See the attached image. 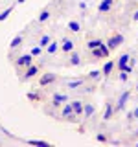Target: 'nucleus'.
I'll list each match as a JSON object with an SVG mask.
<instances>
[{
    "label": "nucleus",
    "mask_w": 138,
    "mask_h": 147,
    "mask_svg": "<svg viewBox=\"0 0 138 147\" xmlns=\"http://www.w3.org/2000/svg\"><path fill=\"white\" fill-rule=\"evenodd\" d=\"M59 118L64 119V121H74V123L79 121V116L74 112V109H72L70 103H63L61 105V114H59Z\"/></svg>",
    "instance_id": "1"
},
{
    "label": "nucleus",
    "mask_w": 138,
    "mask_h": 147,
    "mask_svg": "<svg viewBox=\"0 0 138 147\" xmlns=\"http://www.w3.org/2000/svg\"><path fill=\"white\" fill-rule=\"evenodd\" d=\"M30 64H33V55L31 53H24V55H20V57L15 59V66L17 68H28Z\"/></svg>",
    "instance_id": "2"
},
{
    "label": "nucleus",
    "mask_w": 138,
    "mask_h": 147,
    "mask_svg": "<svg viewBox=\"0 0 138 147\" xmlns=\"http://www.w3.org/2000/svg\"><path fill=\"white\" fill-rule=\"evenodd\" d=\"M105 44H107V46H109V50L112 52V50H116L118 46H122V44H123V35H122V33H114V35H110V37H109V40H107Z\"/></svg>",
    "instance_id": "3"
},
{
    "label": "nucleus",
    "mask_w": 138,
    "mask_h": 147,
    "mask_svg": "<svg viewBox=\"0 0 138 147\" xmlns=\"http://www.w3.org/2000/svg\"><path fill=\"white\" fill-rule=\"evenodd\" d=\"M39 72H41V66H39V64H30V66H28L26 70H24L22 81H30V79H33V77H35Z\"/></svg>",
    "instance_id": "4"
},
{
    "label": "nucleus",
    "mask_w": 138,
    "mask_h": 147,
    "mask_svg": "<svg viewBox=\"0 0 138 147\" xmlns=\"http://www.w3.org/2000/svg\"><path fill=\"white\" fill-rule=\"evenodd\" d=\"M66 101H68V96L66 94H59V92H55L52 101H50V107H52V109H59L63 103H66Z\"/></svg>",
    "instance_id": "5"
},
{
    "label": "nucleus",
    "mask_w": 138,
    "mask_h": 147,
    "mask_svg": "<svg viewBox=\"0 0 138 147\" xmlns=\"http://www.w3.org/2000/svg\"><path fill=\"white\" fill-rule=\"evenodd\" d=\"M57 81V76H55L53 72H46L43 76L39 77V85L41 86H48V85H53V83Z\"/></svg>",
    "instance_id": "6"
},
{
    "label": "nucleus",
    "mask_w": 138,
    "mask_h": 147,
    "mask_svg": "<svg viewBox=\"0 0 138 147\" xmlns=\"http://www.w3.org/2000/svg\"><path fill=\"white\" fill-rule=\"evenodd\" d=\"M131 98V92L125 90V92H122V96L118 98V103L114 105V112H120V110H123L125 109V105H127V99Z\"/></svg>",
    "instance_id": "7"
},
{
    "label": "nucleus",
    "mask_w": 138,
    "mask_h": 147,
    "mask_svg": "<svg viewBox=\"0 0 138 147\" xmlns=\"http://www.w3.org/2000/svg\"><path fill=\"white\" fill-rule=\"evenodd\" d=\"M114 105H112V101H107V103H105V110H103V121H109L110 118L114 116Z\"/></svg>",
    "instance_id": "8"
},
{
    "label": "nucleus",
    "mask_w": 138,
    "mask_h": 147,
    "mask_svg": "<svg viewBox=\"0 0 138 147\" xmlns=\"http://www.w3.org/2000/svg\"><path fill=\"white\" fill-rule=\"evenodd\" d=\"M94 112H96L94 103H85V101H83V118H92Z\"/></svg>",
    "instance_id": "9"
},
{
    "label": "nucleus",
    "mask_w": 138,
    "mask_h": 147,
    "mask_svg": "<svg viewBox=\"0 0 138 147\" xmlns=\"http://www.w3.org/2000/svg\"><path fill=\"white\" fill-rule=\"evenodd\" d=\"M112 4H114V0H101L99 6H98V11L99 13H109L110 9H112Z\"/></svg>",
    "instance_id": "10"
},
{
    "label": "nucleus",
    "mask_w": 138,
    "mask_h": 147,
    "mask_svg": "<svg viewBox=\"0 0 138 147\" xmlns=\"http://www.w3.org/2000/svg\"><path fill=\"white\" fill-rule=\"evenodd\" d=\"M70 105H72L74 112H76L79 118H83V101H79V99H74V101H70Z\"/></svg>",
    "instance_id": "11"
},
{
    "label": "nucleus",
    "mask_w": 138,
    "mask_h": 147,
    "mask_svg": "<svg viewBox=\"0 0 138 147\" xmlns=\"http://www.w3.org/2000/svg\"><path fill=\"white\" fill-rule=\"evenodd\" d=\"M112 68H114V61H110V59H109V61L103 64V68H101V76H103V77H109L110 72H112Z\"/></svg>",
    "instance_id": "12"
},
{
    "label": "nucleus",
    "mask_w": 138,
    "mask_h": 147,
    "mask_svg": "<svg viewBox=\"0 0 138 147\" xmlns=\"http://www.w3.org/2000/svg\"><path fill=\"white\" fill-rule=\"evenodd\" d=\"M129 61H131V55H129V53H122V55H120V59H118L116 68H118V70H122L125 64H129Z\"/></svg>",
    "instance_id": "13"
},
{
    "label": "nucleus",
    "mask_w": 138,
    "mask_h": 147,
    "mask_svg": "<svg viewBox=\"0 0 138 147\" xmlns=\"http://www.w3.org/2000/svg\"><path fill=\"white\" fill-rule=\"evenodd\" d=\"M68 59H70L68 63H70L72 66H79V64H81V57H79V53H77L76 50H72V52H70V57H68Z\"/></svg>",
    "instance_id": "14"
},
{
    "label": "nucleus",
    "mask_w": 138,
    "mask_h": 147,
    "mask_svg": "<svg viewBox=\"0 0 138 147\" xmlns=\"http://www.w3.org/2000/svg\"><path fill=\"white\" fill-rule=\"evenodd\" d=\"M74 44H76V42H74L72 39H64L63 44H61V50H63L64 53H70L72 50H74Z\"/></svg>",
    "instance_id": "15"
},
{
    "label": "nucleus",
    "mask_w": 138,
    "mask_h": 147,
    "mask_svg": "<svg viewBox=\"0 0 138 147\" xmlns=\"http://www.w3.org/2000/svg\"><path fill=\"white\" fill-rule=\"evenodd\" d=\"M103 44L101 39H92V40H87V50H94V48H99Z\"/></svg>",
    "instance_id": "16"
},
{
    "label": "nucleus",
    "mask_w": 138,
    "mask_h": 147,
    "mask_svg": "<svg viewBox=\"0 0 138 147\" xmlns=\"http://www.w3.org/2000/svg\"><path fill=\"white\" fill-rule=\"evenodd\" d=\"M59 50V42H55V40H50V44L46 46V53H50V55H53L55 52Z\"/></svg>",
    "instance_id": "17"
},
{
    "label": "nucleus",
    "mask_w": 138,
    "mask_h": 147,
    "mask_svg": "<svg viewBox=\"0 0 138 147\" xmlns=\"http://www.w3.org/2000/svg\"><path fill=\"white\" fill-rule=\"evenodd\" d=\"M22 40H24V37H22V35H17L15 39L11 40V44H9V48H11V50H15V48H18V46L22 44Z\"/></svg>",
    "instance_id": "18"
},
{
    "label": "nucleus",
    "mask_w": 138,
    "mask_h": 147,
    "mask_svg": "<svg viewBox=\"0 0 138 147\" xmlns=\"http://www.w3.org/2000/svg\"><path fill=\"white\" fill-rule=\"evenodd\" d=\"M28 99L33 101V103H39V101L43 99V96H41L39 92H28Z\"/></svg>",
    "instance_id": "19"
},
{
    "label": "nucleus",
    "mask_w": 138,
    "mask_h": 147,
    "mask_svg": "<svg viewBox=\"0 0 138 147\" xmlns=\"http://www.w3.org/2000/svg\"><path fill=\"white\" fill-rule=\"evenodd\" d=\"M81 85H85V79H76V81H70V83H66V88H77V86H81Z\"/></svg>",
    "instance_id": "20"
},
{
    "label": "nucleus",
    "mask_w": 138,
    "mask_h": 147,
    "mask_svg": "<svg viewBox=\"0 0 138 147\" xmlns=\"http://www.w3.org/2000/svg\"><path fill=\"white\" fill-rule=\"evenodd\" d=\"M50 40H52V37H50V35H43L39 39V46H41V48H46V46L50 44Z\"/></svg>",
    "instance_id": "21"
},
{
    "label": "nucleus",
    "mask_w": 138,
    "mask_h": 147,
    "mask_svg": "<svg viewBox=\"0 0 138 147\" xmlns=\"http://www.w3.org/2000/svg\"><path fill=\"white\" fill-rule=\"evenodd\" d=\"M68 30H70V31H74V33H76V31H79V30H81L79 22H77V20H72V22H68Z\"/></svg>",
    "instance_id": "22"
},
{
    "label": "nucleus",
    "mask_w": 138,
    "mask_h": 147,
    "mask_svg": "<svg viewBox=\"0 0 138 147\" xmlns=\"http://www.w3.org/2000/svg\"><path fill=\"white\" fill-rule=\"evenodd\" d=\"M13 7H15V6H11V7H7V9H4V11H2V13H0V22H2V20H6V18H7L9 15H11V11H13Z\"/></svg>",
    "instance_id": "23"
},
{
    "label": "nucleus",
    "mask_w": 138,
    "mask_h": 147,
    "mask_svg": "<svg viewBox=\"0 0 138 147\" xmlns=\"http://www.w3.org/2000/svg\"><path fill=\"white\" fill-rule=\"evenodd\" d=\"M90 53H92V57H96V59H105V55H103V52H101L99 48L90 50Z\"/></svg>",
    "instance_id": "24"
},
{
    "label": "nucleus",
    "mask_w": 138,
    "mask_h": 147,
    "mask_svg": "<svg viewBox=\"0 0 138 147\" xmlns=\"http://www.w3.org/2000/svg\"><path fill=\"white\" fill-rule=\"evenodd\" d=\"M48 18H50V11H48V9L41 11V15H39V22H46Z\"/></svg>",
    "instance_id": "25"
},
{
    "label": "nucleus",
    "mask_w": 138,
    "mask_h": 147,
    "mask_svg": "<svg viewBox=\"0 0 138 147\" xmlns=\"http://www.w3.org/2000/svg\"><path fill=\"white\" fill-rule=\"evenodd\" d=\"M99 77H101V70H92L90 74H89V79H99Z\"/></svg>",
    "instance_id": "26"
},
{
    "label": "nucleus",
    "mask_w": 138,
    "mask_h": 147,
    "mask_svg": "<svg viewBox=\"0 0 138 147\" xmlns=\"http://www.w3.org/2000/svg\"><path fill=\"white\" fill-rule=\"evenodd\" d=\"M30 144H35V145H44V147H46V145H50L48 142H44V140H30Z\"/></svg>",
    "instance_id": "27"
},
{
    "label": "nucleus",
    "mask_w": 138,
    "mask_h": 147,
    "mask_svg": "<svg viewBox=\"0 0 138 147\" xmlns=\"http://www.w3.org/2000/svg\"><path fill=\"white\" fill-rule=\"evenodd\" d=\"M129 118H131V119H138V107H136L135 110H133L131 114H129Z\"/></svg>",
    "instance_id": "28"
},
{
    "label": "nucleus",
    "mask_w": 138,
    "mask_h": 147,
    "mask_svg": "<svg viewBox=\"0 0 138 147\" xmlns=\"http://www.w3.org/2000/svg\"><path fill=\"white\" fill-rule=\"evenodd\" d=\"M122 74H120V81H127V77H129V74L127 72H123V70H120Z\"/></svg>",
    "instance_id": "29"
},
{
    "label": "nucleus",
    "mask_w": 138,
    "mask_h": 147,
    "mask_svg": "<svg viewBox=\"0 0 138 147\" xmlns=\"http://www.w3.org/2000/svg\"><path fill=\"white\" fill-rule=\"evenodd\" d=\"M30 53L33 55V57H35V55H41V46H37V48H33V50H31Z\"/></svg>",
    "instance_id": "30"
},
{
    "label": "nucleus",
    "mask_w": 138,
    "mask_h": 147,
    "mask_svg": "<svg viewBox=\"0 0 138 147\" xmlns=\"http://www.w3.org/2000/svg\"><path fill=\"white\" fill-rule=\"evenodd\" d=\"M122 70H123V72H127V74H131V72H133V64H129V66L125 64V66H123Z\"/></svg>",
    "instance_id": "31"
},
{
    "label": "nucleus",
    "mask_w": 138,
    "mask_h": 147,
    "mask_svg": "<svg viewBox=\"0 0 138 147\" xmlns=\"http://www.w3.org/2000/svg\"><path fill=\"white\" fill-rule=\"evenodd\" d=\"M96 140H98V142H107V136H105V134H98Z\"/></svg>",
    "instance_id": "32"
},
{
    "label": "nucleus",
    "mask_w": 138,
    "mask_h": 147,
    "mask_svg": "<svg viewBox=\"0 0 138 147\" xmlns=\"http://www.w3.org/2000/svg\"><path fill=\"white\" fill-rule=\"evenodd\" d=\"M133 20H136V22H138V9L135 11V15H133Z\"/></svg>",
    "instance_id": "33"
},
{
    "label": "nucleus",
    "mask_w": 138,
    "mask_h": 147,
    "mask_svg": "<svg viewBox=\"0 0 138 147\" xmlns=\"http://www.w3.org/2000/svg\"><path fill=\"white\" fill-rule=\"evenodd\" d=\"M26 2V0H17V4H24Z\"/></svg>",
    "instance_id": "34"
},
{
    "label": "nucleus",
    "mask_w": 138,
    "mask_h": 147,
    "mask_svg": "<svg viewBox=\"0 0 138 147\" xmlns=\"http://www.w3.org/2000/svg\"><path fill=\"white\" fill-rule=\"evenodd\" d=\"M136 92H138V81H136Z\"/></svg>",
    "instance_id": "35"
}]
</instances>
